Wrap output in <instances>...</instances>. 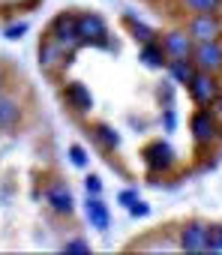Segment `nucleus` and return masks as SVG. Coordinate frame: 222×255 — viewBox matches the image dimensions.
Wrapping results in <instances>:
<instances>
[{
	"mask_svg": "<svg viewBox=\"0 0 222 255\" xmlns=\"http://www.w3.org/2000/svg\"><path fill=\"white\" fill-rule=\"evenodd\" d=\"M54 42L60 45V51H72V48L78 45V27H75V18H69V15L57 18V24H54Z\"/></svg>",
	"mask_w": 222,
	"mask_h": 255,
	"instance_id": "f257e3e1",
	"label": "nucleus"
},
{
	"mask_svg": "<svg viewBox=\"0 0 222 255\" xmlns=\"http://www.w3.org/2000/svg\"><path fill=\"white\" fill-rule=\"evenodd\" d=\"M189 90H192V99L201 102V105L213 102L216 93H219V87H216V81H213L210 75H192V78H189Z\"/></svg>",
	"mask_w": 222,
	"mask_h": 255,
	"instance_id": "f03ea898",
	"label": "nucleus"
},
{
	"mask_svg": "<svg viewBox=\"0 0 222 255\" xmlns=\"http://www.w3.org/2000/svg\"><path fill=\"white\" fill-rule=\"evenodd\" d=\"M195 60H198V66L201 69H219L222 66V45H216L213 39L210 42H198V48H195Z\"/></svg>",
	"mask_w": 222,
	"mask_h": 255,
	"instance_id": "7ed1b4c3",
	"label": "nucleus"
},
{
	"mask_svg": "<svg viewBox=\"0 0 222 255\" xmlns=\"http://www.w3.org/2000/svg\"><path fill=\"white\" fill-rule=\"evenodd\" d=\"M171 159H174V153H171V147H168L165 141H156V144L147 147V165H150L153 171L171 168Z\"/></svg>",
	"mask_w": 222,
	"mask_h": 255,
	"instance_id": "20e7f679",
	"label": "nucleus"
},
{
	"mask_svg": "<svg viewBox=\"0 0 222 255\" xmlns=\"http://www.w3.org/2000/svg\"><path fill=\"white\" fill-rule=\"evenodd\" d=\"M207 240H210V231H207L201 222H195V225H189V228L183 231L180 246H183V249H207Z\"/></svg>",
	"mask_w": 222,
	"mask_h": 255,
	"instance_id": "39448f33",
	"label": "nucleus"
},
{
	"mask_svg": "<svg viewBox=\"0 0 222 255\" xmlns=\"http://www.w3.org/2000/svg\"><path fill=\"white\" fill-rule=\"evenodd\" d=\"M216 33H219V21H216V18H210V15H198V18L192 21V36H195V39L210 42Z\"/></svg>",
	"mask_w": 222,
	"mask_h": 255,
	"instance_id": "423d86ee",
	"label": "nucleus"
},
{
	"mask_svg": "<svg viewBox=\"0 0 222 255\" xmlns=\"http://www.w3.org/2000/svg\"><path fill=\"white\" fill-rule=\"evenodd\" d=\"M192 132H195L198 141H210V138L216 135V123H213V117L204 114V111H198V114L192 117Z\"/></svg>",
	"mask_w": 222,
	"mask_h": 255,
	"instance_id": "0eeeda50",
	"label": "nucleus"
},
{
	"mask_svg": "<svg viewBox=\"0 0 222 255\" xmlns=\"http://www.w3.org/2000/svg\"><path fill=\"white\" fill-rule=\"evenodd\" d=\"M75 27H78V36H84V39H99L102 30H105V24H102L99 15H81L75 21Z\"/></svg>",
	"mask_w": 222,
	"mask_h": 255,
	"instance_id": "6e6552de",
	"label": "nucleus"
},
{
	"mask_svg": "<svg viewBox=\"0 0 222 255\" xmlns=\"http://www.w3.org/2000/svg\"><path fill=\"white\" fill-rule=\"evenodd\" d=\"M66 96H69V102H72L81 114H84V111H90V105H93V99H90V93L84 90V84H69Z\"/></svg>",
	"mask_w": 222,
	"mask_h": 255,
	"instance_id": "1a4fd4ad",
	"label": "nucleus"
},
{
	"mask_svg": "<svg viewBox=\"0 0 222 255\" xmlns=\"http://www.w3.org/2000/svg\"><path fill=\"white\" fill-rule=\"evenodd\" d=\"M87 216H90V222H93L96 228H108V210H105L102 201L90 198V201H87Z\"/></svg>",
	"mask_w": 222,
	"mask_h": 255,
	"instance_id": "9d476101",
	"label": "nucleus"
},
{
	"mask_svg": "<svg viewBox=\"0 0 222 255\" xmlns=\"http://www.w3.org/2000/svg\"><path fill=\"white\" fill-rule=\"evenodd\" d=\"M48 201H51V207H54L57 213H69V210H72V198H69V192L60 189V186H54V189L48 192Z\"/></svg>",
	"mask_w": 222,
	"mask_h": 255,
	"instance_id": "9b49d317",
	"label": "nucleus"
},
{
	"mask_svg": "<svg viewBox=\"0 0 222 255\" xmlns=\"http://www.w3.org/2000/svg\"><path fill=\"white\" fill-rule=\"evenodd\" d=\"M18 120V108H15V102L9 99V96H0V123L3 126H12Z\"/></svg>",
	"mask_w": 222,
	"mask_h": 255,
	"instance_id": "f8f14e48",
	"label": "nucleus"
},
{
	"mask_svg": "<svg viewBox=\"0 0 222 255\" xmlns=\"http://www.w3.org/2000/svg\"><path fill=\"white\" fill-rule=\"evenodd\" d=\"M165 48H168L174 57H183V54L189 51V42H186L183 33H168V36H165Z\"/></svg>",
	"mask_w": 222,
	"mask_h": 255,
	"instance_id": "ddd939ff",
	"label": "nucleus"
},
{
	"mask_svg": "<svg viewBox=\"0 0 222 255\" xmlns=\"http://www.w3.org/2000/svg\"><path fill=\"white\" fill-rule=\"evenodd\" d=\"M96 141H102L108 150H114V147L120 144L117 132H114V129H108V126H96Z\"/></svg>",
	"mask_w": 222,
	"mask_h": 255,
	"instance_id": "4468645a",
	"label": "nucleus"
},
{
	"mask_svg": "<svg viewBox=\"0 0 222 255\" xmlns=\"http://www.w3.org/2000/svg\"><path fill=\"white\" fill-rule=\"evenodd\" d=\"M141 60H144L147 66H162V51H159L156 45H150V42H147V48L141 51Z\"/></svg>",
	"mask_w": 222,
	"mask_h": 255,
	"instance_id": "2eb2a0df",
	"label": "nucleus"
},
{
	"mask_svg": "<svg viewBox=\"0 0 222 255\" xmlns=\"http://www.w3.org/2000/svg\"><path fill=\"white\" fill-rule=\"evenodd\" d=\"M171 69H174V78H180V81H189V78H192V69H189V63H186L183 57H177V60L171 63Z\"/></svg>",
	"mask_w": 222,
	"mask_h": 255,
	"instance_id": "dca6fc26",
	"label": "nucleus"
},
{
	"mask_svg": "<svg viewBox=\"0 0 222 255\" xmlns=\"http://www.w3.org/2000/svg\"><path fill=\"white\" fill-rule=\"evenodd\" d=\"M69 159H72V165H87V153H84V147H69Z\"/></svg>",
	"mask_w": 222,
	"mask_h": 255,
	"instance_id": "f3484780",
	"label": "nucleus"
},
{
	"mask_svg": "<svg viewBox=\"0 0 222 255\" xmlns=\"http://www.w3.org/2000/svg\"><path fill=\"white\" fill-rule=\"evenodd\" d=\"M189 3H192L195 9H201V12H210V9L219 3V0H189Z\"/></svg>",
	"mask_w": 222,
	"mask_h": 255,
	"instance_id": "a211bd4d",
	"label": "nucleus"
},
{
	"mask_svg": "<svg viewBox=\"0 0 222 255\" xmlns=\"http://www.w3.org/2000/svg\"><path fill=\"white\" fill-rule=\"evenodd\" d=\"M207 249H222V228H216L207 240Z\"/></svg>",
	"mask_w": 222,
	"mask_h": 255,
	"instance_id": "6ab92c4d",
	"label": "nucleus"
},
{
	"mask_svg": "<svg viewBox=\"0 0 222 255\" xmlns=\"http://www.w3.org/2000/svg\"><path fill=\"white\" fill-rule=\"evenodd\" d=\"M147 213H150V207L144 201H132V216H147Z\"/></svg>",
	"mask_w": 222,
	"mask_h": 255,
	"instance_id": "aec40b11",
	"label": "nucleus"
},
{
	"mask_svg": "<svg viewBox=\"0 0 222 255\" xmlns=\"http://www.w3.org/2000/svg\"><path fill=\"white\" fill-rule=\"evenodd\" d=\"M87 189H90V192H99V189H102L99 177H87Z\"/></svg>",
	"mask_w": 222,
	"mask_h": 255,
	"instance_id": "412c9836",
	"label": "nucleus"
},
{
	"mask_svg": "<svg viewBox=\"0 0 222 255\" xmlns=\"http://www.w3.org/2000/svg\"><path fill=\"white\" fill-rule=\"evenodd\" d=\"M132 201H135V192H132V189L120 192V204H132Z\"/></svg>",
	"mask_w": 222,
	"mask_h": 255,
	"instance_id": "4be33fe9",
	"label": "nucleus"
},
{
	"mask_svg": "<svg viewBox=\"0 0 222 255\" xmlns=\"http://www.w3.org/2000/svg\"><path fill=\"white\" fill-rule=\"evenodd\" d=\"M66 249H69V252H75V249H78V252H84V249H87V243H81V240H72V243H66Z\"/></svg>",
	"mask_w": 222,
	"mask_h": 255,
	"instance_id": "5701e85b",
	"label": "nucleus"
}]
</instances>
